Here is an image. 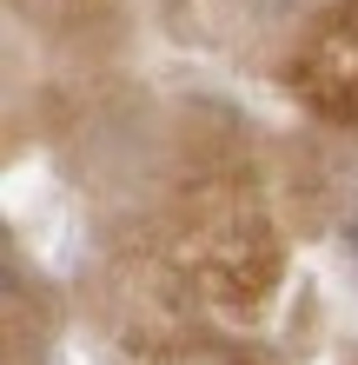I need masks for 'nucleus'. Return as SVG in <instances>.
<instances>
[{
	"label": "nucleus",
	"instance_id": "1",
	"mask_svg": "<svg viewBox=\"0 0 358 365\" xmlns=\"http://www.w3.org/2000/svg\"><path fill=\"white\" fill-rule=\"evenodd\" d=\"M305 100L339 120H358V0L339 7V20L305 53Z\"/></svg>",
	"mask_w": 358,
	"mask_h": 365
},
{
	"label": "nucleus",
	"instance_id": "2",
	"mask_svg": "<svg viewBox=\"0 0 358 365\" xmlns=\"http://www.w3.org/2000/svg\"><path fill=\"white\" fill-rule=\"evenodd\" d=\"M352 246H358V240H352Z\"/></svg>",
	"mask_w": 358,
	"mask_h": 365
}]
</instances>
